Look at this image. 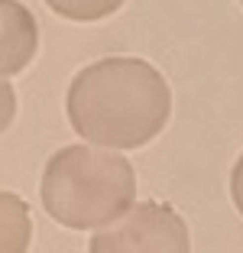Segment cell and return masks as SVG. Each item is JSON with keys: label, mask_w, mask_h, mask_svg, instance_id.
Here are the masks:
<instances>
[{"label": "cell", "mask_w": 243, "mask_h": 253, "mask_svg": "<svg viewBox=\"0 0 243 253\" xmlns=\"http://www.w3.org/2000/svg\"><path fill=\"white\" fill-rule=\"evenodd\" d=\"M52 10L65 20H75V23H94V20H104V16L117 13L126 0H45Z\"/></svg>", "instance_id": "obj_6"}, {"label": "cell", "mask_w": 243, "mask_h": 253, "mask_svg": "<svg viewBox=\"0 0 243 253\" xmlns=\"http://www.w3.org/2000/svg\"><path fill=\"white\" fill-rule=\"evenodd\" d=\"M33 221L26 201L13 192H0V253H26Z\"/></svg>", "instance_id": "obj_5"}, {"label": "cell", "mask_w": 243, "mask_h": 253, "mask_svg": "<svg viewBox=\"0 0 243 253\" xmlns=\"http://www.w3.org/2000/svg\"><path fill=\"white\" fill-rule=\"evenodd\" d=\"M230 198H234L237 211H240V214H243V156L237 159L234 172H230Z\"/></svg>", "instance_id": "obj_8"}, {"label": "cell", "mask_w": 243, "mask_h": 253, "mask_svg": "<svg viewBox=\"0 0 243 253\" xmlns=\"http://www.w3.org/2000/svg\"><path fill=\"white\" fill-rule=\"evenodd\" d=\"M75 133L104 149H140L169 124L172 91L156 65L130 55L91 62L68 84Z\"/></svg>", "instance_id": "obj_1"}, {"label": "cell", "mask_w": 243, "mask_h": 253, "mask_svg": "<svg viewBox=\"0 0 243 253\" xmlns=\"http://www.w3.org/2000/svg\"><path fill=\"white\" fill-rule=\"evenodd\" d=\"M39 49L36 16L20 0H0V78L23 72Z\"/></svg>", "instance_id": "obj_4"}, {"label": "cell", "mask_w": 243, "mask_h": 253, "mask_svg": "<svg viewBox=\"0 0 243 253\" xmlns=\"http://www.w3.org/2000/svg\"><path fill=\"white\" fill-rule=\"evenodd\" d=\"M240 3H243V0H240Z\"/></svg>", "instance_id": "obj_9"}, {"label": "cell", "mask_w": 243, "mask_h": 253, "mask_svg": "<svg viewBox=\"0 0 243 253\" xmlns=\"http://www.w3.org/2000/svg\"><path fill=\"white\" fill-rule=\"evenodd\" d=\"M42 205L52 221L72 231L114 224L136 198V172L130 159L91 146H62L45 163Z\"/></svg>", "instance_id": "obj_2"}, {"label": "cell", "mask_w": 243, "mask_h": 253, "mask_svg": "<svg viewBox=\"0 0 243 253\" xmlns=\"http://www.w3.org/2000/svg\"><path fill=\"white\" fill-rule=\"evenodd\" d=\"M13 117H16V91L10 82H0V133H7Z\"/></svg>", "instance_id": "obj_7"}, {"label": "cell", "mask_w": 243, "mask_h": 253, "mask_svg": "<svg viewBox=\"0 0 243 253\" xmlns=\"http://www.w3.org/2000/svg\"><path fill=\"white\" fill-rule=\"evenodd\" d=\"M91 253H192V237L172 205L140 201L91 237Z\"/></svg>", "instance_id": "obj_3"}]
</instances>
